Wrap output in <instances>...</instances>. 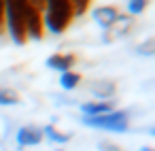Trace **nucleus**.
<instances>
[{"label":"nucleus","mask_w":155,"mask_h":151,"mask_svg":"<svg viewBox=\"0 0 155 151\" xmlns=\"http://www.w3.org/2000/svg\"><path fill=\"white\" fill-rule=\"evenodd\" d=\"M43 26L45 32L51 34H64L72 22H74V11L68 0H43Z\"/></svg>","instance_id":"1"},{"label":"nucleus","mask_w":155,"mask_h":151,"mask_svg":"<svg viewBox=\"0 0 155 151\" xmlns=\"http://www.w3.org/2000/svg\"><path fill=\"white\" fill-rule=\"evenodd\" d=\"M136 51H138L140 55H153V53H155V39L149 36L144 43H140V45L136 47Z\"/></svg>","instance_id":"14"},{"label":"nucleus","mask_w":155,"mask_h":151,"mask_svg":"<svg viewBox=\"0 0 155 151\" xmlns=\"http://www.w3.org/2000/svg\"><path fill=\"white\" fill-rule=\"evenodd\" d=\"M83 117H98V115H106L110 111H115V100H89L79 104Z\"/></svg>","instance_id":"8"},{"label":"nucleus","mask_w":155,"mask_h":151,"mask_svg":"<svg viewBox=\"0 0 155 151\" xmlns=\"http://www.w3.org/2000/svg\"><path fill=\"white\" fill-rule=\"evenodd\" d=\"M41 132H43V138H47V140H51V143H55V145H66V143L70 140V134H68V132H62V130L55 126V121H53V123H47L45 128H41Z\"/></svg>","instance_id":"9"},{"label":"nucleus","mask_w":155,"mask_h":151,"mask_svg":"<svg viewBox=\"0 0 155 151\" xmlns=\"http://www.w3.org/2000/svg\"><path fill=\"white\" fill-rule=\"evenodd\" d=\"M77 53H70V51H60V53H53L45 60V66L49 70H55V72H68V70H74V64H77Z\"/></svg>","instance_id":"5"},{"label":"nucleus","mask_w":155,"mask_h":151,"mask_svg":"<svg viewBox=\"0 0 155 151\" xmlns=\"http://www.w3.org/2000/svg\"><path fill=\"white\" fill-rule=\"evenodd\" d=\"M83 126L94 128V130H104V132H115V134H123L130 130L132 121H130V113L127 111H110L106 115H98V117H83Z\"/></svg>","instance_id":"3"},{"label":"nucleus","mask_w":155,"mask_h":151,"mask_svg":"<svg viewBox=\"0 0 155 151\" xmlns=\"http://www.w3.org/2000/svg\"><path fill=\"white\" fill-rule=\"evenodd\" d=\"M89 94L96 100H113L117 96V83L113 79H96L89 83Z\"/></svg>","instance_id":"7"},{"label":"nucleus","mask_w":155,"mask_h":151,"mask_svg":"<svg viewBox=\"0 0 155 151\" xmlns=\"http://www.w3.org/2000/svg\"><path fill=\"white\" fill-rule=\"evenodd\" d=\"M68 2H70V7H72V11H74V17L85 15L87 9L91 7V0H68Z\"/></svg>","instance_id":"13"},{"label":"nucleus","mask_w":155,"mask_h":151,"mask_svg":"<svg viewBox=\"0 0 155 151\" xmlns=\"http://www.w3.org/2000/svg\"><path fill=\"white\" fill-rule=\"evenodd\" d=\"M119 15H121V11H119V7H115V5H102V7H96V9L91 11L94 22H96L104 32H108V30L115 28V24L119 22Z\"/></svg>","instance_id":"4"},{"label":"nucleus","mask_w":155,"mask_h":151,"mask_svg":"<svg viewBox=\"0 0 155 151\" xmlns=\"http://www.w3.org/2000/svg\"><path fill=\"white\" fill-rule=\"evenodd\" d=\"M55 151H62V149H55Z\"/></svg>","instance_id":"17"},{"label":"nucleus","mask_w":155,"mask_h":151,"mask_svg":"<svg viewBox=\"0 0 155 151\" xmlns=\"http://www.w3.org/2000/svg\"><path fill=\"white\" fill-rule=\"evenodd\" d=\"M149 0H127V15L130 17H138L147 11Z\"/></svg>","instance_id":"12"},{"label":"nucleus","mask_w":155,"mask_h":151,"mask_svg":"<svg viewBox=\"0 0 155 151\" xmlns=\"http://www.w3.org/2000/svg\"><path fill=\"white\" fill-rule=\"evenodd\" d=\"M21 96L11 87H0V106H15L19 104Z\"/></svg>","instance_id":"11"},{"label":"nucleus","mask_w":155,"mask_h":151,"mask_svg":"<svg viewBox=\"0 0 155 151\" xmlns=\"http://www.w3.org/2000/svg\"><path fill=\"white\" fill-rule=\"evenodd\" d=\"M138 151H155V149H153V147H147V145H144V147H140Z\"/></svg>","instance_id":"16"},{"label":"nucleus","mask_w":155,"mask_h":151,"mask_svg":"<svg viewBox=\"0 0 155 151\" xmlns=\"http://www.w3.org/2000/svg\"><path fill=\"white\" fill-rule=\"evenodd\" d=\"M43 140H45V138H43L41 128H38V126H32V123L21 126V128L17 130V134H15L17 147H36V145H41Z\"/></svg>","instance_id":"6"},{"label":"nucleus","mask_w":155,"mask_h":151,"mask_svg":"<svg viewBox=\"0 0 155 151\" xmlns=\"http://www.w3.org/2000/svg\"><path fill=\"white\" fill-rule=\"evenodd\" d=\"M26 7L28 0H5V26L9 30V36L17 45L28 43L26 34Z\"/></svg>","instance_id":"2"},{"label":"nucleus","mask_w":155,"mask_h":151,"mask_svg":"<svg viewBox=\"0 0 155 151\" xmlns=\"http://www.w3.org/2000/svg\"><path fill=\"white\" fill-rule=\"evenodd\" d=\"M98 151H125L121 145L113 143V140H100L98 143Z\"/></svg>","instance_id":"15"},{"label":"nucleus","mask_w":155,"mask_h":151,"mask_svg":"<svg viewBox=\"0 0 155 151\" xmlns=\"http://www.w3.org/2000/svg\"><path fill=\"white\" fill-rule=\"evenodd\" d=\"M81 81H83V77H81V72H77V70H68V72H62V75H60V87H62L64 92L77 89V87L81 85Z\"/></svg>","instance_id":"10"}]
</instances>
